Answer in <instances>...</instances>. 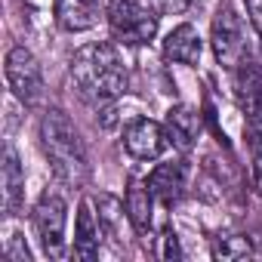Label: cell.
<instances>
[{
    "instance_id": "cell-1",
    "label": "cell",
    "mask_w": 262,
    "mask_h": 262,
    "mask_svg": "<svg viewBox=\"0 0 262 262\" xmlns=\"http://www.w3.org/2000/svg\"><path fill=\"white\" fill-rule=\"evenodd\" d=\"M71 77H74L80 96L96 105L114 102L126 90V65H123L117 47L108 40L80 47L71 59Z\"/></svg>"
},
{
    "instance_id": "cell-2",
    "label": "cell",
    "mask_w": 262,
    "mask_h": 262,
    "mask_svg": "<svg viewBox=\"0 0 262 262\" xmlns=\"http://www.w3.org/2000/svg\"><path fill=\"white\" fill-rule=\"evenodd\" d=\"M40 145L53 167V173L65 185H80L86 179V148L77 126L68 120L65 111L50 108L40 120Z\"/></svg>"
},
{
    "instance_id": "cell-3",
    "label": "cell",
    "mask_w": 262,
    "mask_h": 262,
    "mask_svg": "<svg viewBox=\"0 0 262 262\" xmlns=\"http://www.w3.org/2000/svg\"><path fill=\"white\" fill-rule=\"evenodd\" d=\"M161 10L151 0H108V28L114 40L126 47H142L158 34Z\"/></svg>"
},
{
    "instance_id": "cell-4",
    "label": "cell",
    "mask_w": 262,
    "mask_h": 262,
    "mask_svg": "<svg viewBox=\"0 0 262 262\" xmlns=\"http://www.w3.org/2000/svg\"><path fill=\"white\" fill-rule=\"evenodd\" d=\"M210 43H213V56L222 68L234 71L244 59H247V40H244V25L237 19V13L231 7H219V13L213 16V28H210Z\"/></svg>"
},
{
    "instance_id": "cell-5",
    "label": "cell",
    "mask_w": 262,
    "mask_h": 262,
    "mask_svg": "<svg viewBox=\"0 0 262 262\" xmlns=\"http://www.w3.org/2000/svg\"><path fill=\"white\" fill-rule=\"evenodd\" d=\"M65 219H68L65 201L47 191L34 207V231L50 259H65Z\"/></svg>"
},
{
    "instance_id": "cell-6",
    "label": "cell",
    "mask_w": 262,
    "mask_h": 262,
    "mask_svg": "<svg viewBox=\"0 0 262 262\" xmlns=\"http://www.w3.org/2000/svg\"><path fill=\"white\" fill-rule=\"evenodd\" d=\"M4 71H7V83H10V90L16 93L19 102L31 105V102L40 99L43 74H40V65H37V59H34L31 50L13 47V50L7 53V68H4Z\"/></svg>"
},
{
    "instance_id": "cell-7",
    "label": "cell",
    "mask_w": 262,
    "mask_h": 262,
    "mask_svg": "<svg viewBox=\"0 0 262 262\" xmlns=\"http://www.w3.org/2000/svg\"><path fill=\"white\" fill-rule=\"evenodd\" d=\"M167 145H170L167 126L151 120V117H136L123 129V148L136 161H155L167 151Z\"/></svg>"
},
{
    "instance_id": "cell-8",
    "label": "cell",
    "mask_w": 262,
    "mask_h": 262,
    "mask_svg": "<svg viewBox=\"0 0 262 262\" xmlns=\"http://www.w3.org/2000/svg\"><path fill=\"white\" fill-rule=\"evenodd\" d=\"M234 99L250 126H256L262 117V65L250 56L234 68Z\"/></svg>"
},
{
    "instance_id": "cell-9",
    "label": "cell",
    "mask_w": 262,
    "mask_h": 262,
    "mask_svg": "<svg viewBox=\"0 0 262 262\" xmlns=\"http://www.w3.org/2000/svg\"><path fill=\"white\" fill-rule=\"evenodd\" d=\"M148 191L155 194L158 204L164 207H173L182 194H185V185H188V164L185 161H167V164H158L151 173H148Z\"/></svg>"
},
{
    "instance_id": "cell-10",
    "label": "cell",
    "mask_w": 262,
    "mask_h": 262,
    "mask_svg": "<svg viewBox=\"0 0 262 262\" xmlns=\"http://www.w3.org/2000/svg\"><path fill=\"white\" fill-rule=\"evenodd\" d=\"M123 207H126V219L133 222L136 234H139V237H151L155 194L148 191V182H142V179H129V185H126V198H123Z\"/></svg>"
},
{
    "instance_id": "cell-11",
    "label": "cell",
    "mask_w": 262,
    "mask_h": 262,
    "mask_svg": "<svg viewBox=\"0 0 262 262\" xmlns=\"http://www.w3.org/2000/svg\"><path fill=\"white\" fill-rule=\"evenodd\" d=\"M164 126H167L170 142H173L179 151H191L194 142H198V136H201V114H198L191 105H173V108L167 111Z\"/></svg>"
},
{
    "instance_id": "cell-12",
    "label": "cell",
    "mask_w": 262,
    "mask_h": 262,
    "mask_svg": "<svg viewBox=\"0 0 262 262\" xmlns=\"http://www.w3.org/2000/svg\"><path fill=\"white\" fill-rule=\"evenodd\" d=\"M201 34L194 31V25H176L167 37H164V56L170 62L179 65H198L201 62Z\"/></svg>"
},
{
    "instance_id": "cell-13",
    "label": "cell",
    "mask_w": 262,
    "mask_h": 262,
    "mask_svg": "<svg viewBox=\"0 0 262 262\" xmlns=\"http://www.w3.org/2000/svg\"><path fill=\"white\" fill-rule=\"evenodd\" d=\"M99 231H102V225L93 213V204L83 201L77 210V222H74V259L90 262L99 256Z\"/></svg>"
},
{
    "instance_id": "cell-14",
    "label": "cell",
    "mask_w": 262,
    "mask_h": 262,
    "mask_svg": "<svg viewBox=\"0 0 262 262\" xmlns=\"http://www.w3.org/2000/svg\"><path fill=\"white\" fill-rule=\"evenodd\" d=\"M0 185H4V213L19 216L22 198H25V173L13 148L4 151V173H0Z\"/></svg>"
},
{
    "instance_id": "cell-15",
    "label": "cell",
    "mask_w": 262,
    "mask_h": 262,
    "mask_svg": "<svg viewBox=\"0 0 262 262\" xmlns=\"http://www.w3.org/2000/svg\"><path fill=\"white\" fill-rule=\"evenodd\" d=\"M93 0H56V22L65 31H86L93 28Z\"/></svg>"
},
{
    "instance_id": "cell-16",
    "label": "cell",
    "mask_w": 262,
    "mask_h": 262,
    "mask_svg": "<svg viewBox=\"0 0 262 262\" xmlns=\"http://www.w3.org/2000/svg\"><path fill=\"white\" fill-rule=\"evenodd\" d=\"M93 204H96V210H99V225H102V231L120 244V219H123V213H126L123 201H117V198H111V194H96Z\"/></svg>"
},
{
    "instance_id": "cell-17",
    "label": "cell",
    "mask_w": 262,
    "mask_h": 262,
    "mask_svg": "<svg viewBox=\"0 0 262 262\" xmlns=\"http://www.w3.org/2000/svg\"><path fill=\"white\" fill-rule=\"evenodd\" d=\"M213 256H216V259H225V262L247 259V256H253V241H250V237H244V234L216 237V244H213Z\"/></svg>"
},
{
    "instance_id": "cell-18",
    "label": "cell",
    "mask_w": 262,
    "mask_h": 262,
    "mask_svg": "<svg viewBox=\"0 0 262 262\" xmlns=\"http://www.w3.org/2000/svg\"><path fill=\"white\" fill-rule=\"evenodd\" d=\"M161 259H182V247H179V234L167 225L161 231V250H158Z\"/></svg>"
},
{
    "instance_id": "cell-19",
    "label": "cell",
    "mask_w": 262,
    "mask_h": 262,
    "mask_svg": "<svg viewBox=\"0 0 262 262\" xmlns=\"http://www.w3.org/2000/svg\"><path fill=\"white\" fill-rule=\"evenodd\" d=\"M4 256H7L10 262H31V250L25 247V237H19V234H13V237H10V244H7V250H4Z\"/></svg>"
},
{
    "instance_id": "cell-20",
    "label": "cell",
    "mask_w": 262,
    "mask_h": 262,
    "mask_svg": "<svg viewBox=\"0 0 262 262\" xmlns=\"http://www.w3.org/2000/svg\"><path fill=\"white\" fill-rule=\"evenodd\" d=\"M244 7H247V16H250L256 34L262 37V0H244Z\"/></svg>"
},
{
    "instance_id": "cell-21",
    "label": "cell",
    "mask_w": 262,
    "mask_h": 262,
    "mask_svg": "<svg viewBox=\"0 0 262 262\" xmlns=\"http://www.w3.org/2000/svg\"><path fill=\"white\" fill-rule=\"evenodd\" d=\"M151 4H155L161 13H182L191 0H151Z\"/></svg>"
},
{
    "instance_id": "cell-22",
    "label": "cell",
    "mask_w": 262,
    "mask_h": 262,
    "mask_svg": "<svg viewBox=\"0 0 262 262\" xmlns=\"http://www.w3.org/2000/svg\"><path fill=\"white\" fill-rule=\"evenodd\" d=\"M253 179H256V188L262 191V142L256 145V155H253Z\"/></svg>"
}]
</instances>
